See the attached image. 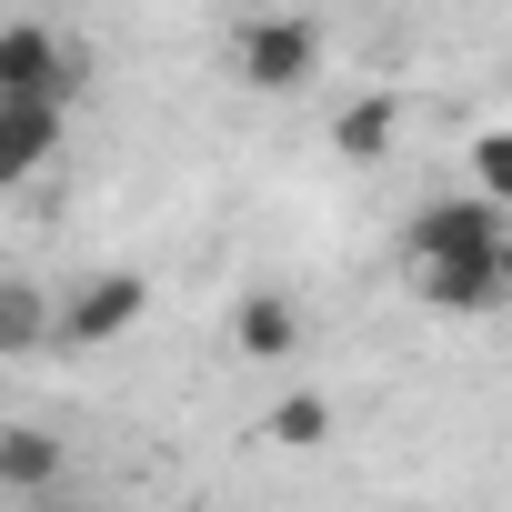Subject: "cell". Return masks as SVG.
Segmentation results:
<instances>
[{"label": "cell", "mask_w": 512, "mask_h": 512, "mask_svg": "<svg viewBox=\"0 0 512 512\" xmlns=\"http://www.w3.org/2000/svg\"><path fill=\"white\" fill-rule=\"evenodd\" d=\"M231 342H241L251 362H292V352H302V302H292V292H241V302H231Z\"/></svg>", "instance_id": "cell-5"}, {"label": "cell", "mask_w": 512, "mask_h": 512, "mask_svg": "<svg viewBox=\"0 0 512 512\" xmlns=\"http://www.w3.org/2000/svg\"><path fill=\"white\" fill-rule=\"evenodd\" d=\"M392 141H402V101L362 91V101H342V111H332V151H342V161H382Z\"/></svg>", "instance_id": "cell-8"}, {"label": "cell", "mask_w": 512, "mask_h": 512, "mask_svg": "<svg viewBox=\"0 0 512 512\" xmlns=\"http://www.w3.org/2000/svg\"><path fill=\"white\" fill-rule=\"evenodd\" d=\"M81 51L51 21H0V111H71Z\"/></svg>", "instance_id": "cell-2"}, {"label": "cell", "mask_w": 512, "mask_h": 512, "mask_svg": "<svg viewBox=\"0 0 512 512\" xmlns=\"http://www.w3.org/2000/svg\"><path fill=\"white\" fill-rule=\"evenodd\" d=\"M51 151H61V111H0V191L31 181Z\"/></svg>", "instance_id": "cell-9"}, {"label": "cell", "mask_w": 512, "mask_h": 512, "mask_svg": "<svg viewBox=\"0 0 512 512\" xmlns=\"http://www.w3.org/2000/svg\"><path fill=\"white\" fill-rule=\"evenodd\" d=\"M402 251H412V292L442 302V312H492L512 292V221L482 191L422 201L412 231H402Z\"/></svg>", "instance_id": "cell-1"}, {"label": "cell", "mask_w": 512, "mask_h": 512, "mask_svg": "<svg viewBox=\"0 0 512 512\" xmlns=\"http://www.w3.org/2000/svg\"><path fill=\"white\" fill-rule=\"evenodd\" d=\"M141 312H151V282H141V272H91V282L61 302V342L101 352V342H121Z\"/></svg>", "instance_id": "cell-4"}, {"label": "cell", "mask_w": 512, "mask_h": 512, "mask_svg": "<svg viewBox=\"0 0 512 512\" xmlns=\"http://www.w3.org/2000/svg\"><path fill=\"white\" fill-rule=\"evenodd\" d=\"M71 472V452H61V432H41V422H11V432H0V492H51Z\"/></svg>", "instance_id": "cell-6"}, {"label": "cell", "mask_w": 512, "mask_h": 512, "mask_svg": "<svg viewBox=\"0 0 512 512\" xmlns=\"http://www.w3.org/2000/svg\"><path fill=\"white\" fill-rule=\"evenodd\" d=\"M41 342H61V302L41 282H0V362H21Z\"/></svg>", "instance_id": "cell-7"}, {"label": "cell", "mask_w": 512, "mask_h": 512, "mask_svg": "<svg viewBox=\"0 0 512 512\" xmlns=\"http://www.w3.org/2000/svg\"><path fill=\"white\" fill-rule=\"evenodd\" d=\"M262 432H272L282 452H312V442L332 432V402H322V392H292V402H272V422H262Z\"/></svg>", "instance_id": "cell-10"}, {"label": "cell", "mask_w": 512, "mask_h": 512, "mask_svg": "<svg viewBox=\"0 0 512 512\" xmlns=\"http://www.w3.org/2000/svg\"><path fill=\"white\" fill-rule=\"evenodd\" d=\"M472 191H482L492 211H512V131H482V141H472Z\"/></svg>", "instance_id": "cell-11"}, {"label": "cell", "mask_w": 512, "mask_h": 512, "mask_svg": "<svg viewBox=\"0 0 512 512\" xmlns=\"http://www.w3.org/2000/svg\"><path fill=\"white\" fill-rule=\"evenodd\" d=\"M231 71H241V91H302L322 71V21H292V11L231 21Z\"/></svg>", "instance_id": "cell-3"}]
</instances>
